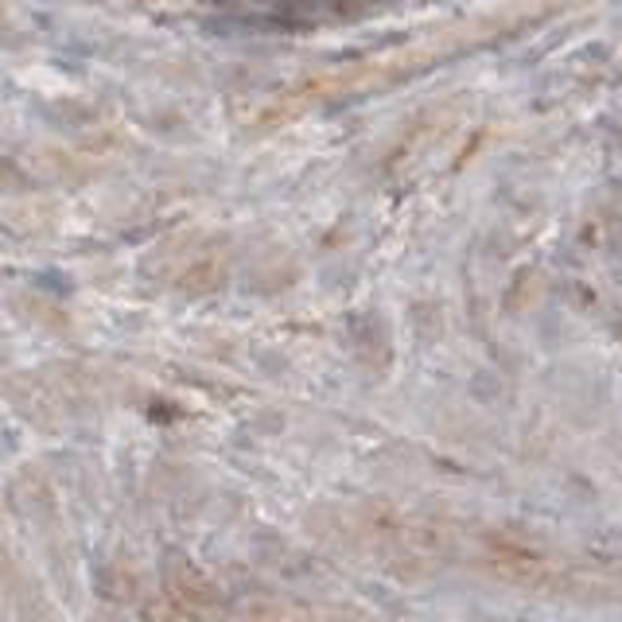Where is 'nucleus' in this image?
Here are the masks:
<instances>
[{
	"mask_svg": "<svg viewBox=\"0 0 622 622\" xmlns=\"http://www.w3.org/2000/svg\"><path fill=\"white\" fill-rule=\"evenodd\" d=\"M486 564H491L502 580H510V584H518V587H553L557 584L548 560L537 557V553H530L525 545H513V541H494V545L486 548Z\"/></svg>",
	"mask_w": 622,
	"mask_h": 622,
	"instance_id": "1",
	"label": "nucleus"
}]
</instances>
